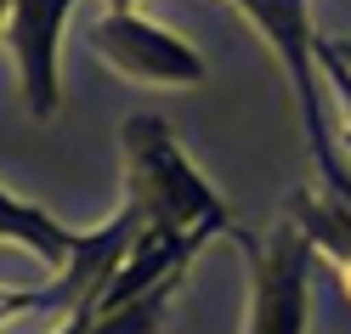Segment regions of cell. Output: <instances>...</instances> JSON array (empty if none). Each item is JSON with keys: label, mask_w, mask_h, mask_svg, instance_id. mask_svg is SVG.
Here are the masks:
<instances>
[{"label": "cell", "mask_w": 351, "mask_h": 334, "mask_svg": "<svg viewBox=\"0 0 351 334\" xmlns=\"http://www.w3.org/2000/svg\"><path fill=\"white\" fill-rule=\"evenodd\" d=\"M244 243V272H250V311H244V334H306V300H312V238H306L289 215L272 227V238H250Z\"/></svg>", "instance_id": "3"}, {"label": "cell", "mask_w": 351, "mask_h": 334, "mask_svg": "<svg viewBox=\"0 0 351 334\" xmlns=\"http://www.w3.org/2000/svg\"><path fill=\"white\" fill-rule=\"evenodd\" d=\"M40 306H62L57 283H46V289H12V283H0V323L23 318V311H40Z\"/></svg>", "instance_id": "9"}, {"label": "cell", "mask_w": 351, "mask_h": 334, "mask_svg": "<svg viewBox=\"0 0 351 334\" xmlns=\"http://www.w3.org/2000/svg\"><path fill=\"white\" fill-rule=\"evenodd\" d=\"M91 51L125 80L142 85H204V62L182 34H170L159 23H147L136 12H108L91 23Z\"/></svg>", "instance_id": "4"}, {"label": "cell", "mask_w": 351, "mask_h": 334, "mask_svg": "<svg viewBox=\"0 0 351 334\" xmlns=\"http://www.w3.org/2000/svg\"><path fill=\"white\" fill-rule=\"evenodd\" d=\"M108 12H136V0H108Z\"/></svg>", "instance_id": "12"}, {"label": "cell", "mask_w": 351, "mask_h": 334, "mask_svg": "<svg viewBox=\"0 0 351 334\" xmlns=\"http://www.w3.org/2000/svg\"><path fill=\"white\" fill-rule=\"evenodd\" d=\"M289 221L312 238V250L335 261L340 289L351 300V204H340L335 193H312V187H295L289 193Z\"/></svg>", "instance_id": "6"}, {"label": "cell", "mask_w": 351, "mask_h": 334, "mask_svg": "<svg viewBox=\"0 0 351 334\" xmlns=\"http://www.w3.org/2000/svg\"><path fill=\"white\" fill-rule=\"evenodd\" d=\"M238 12L261 29V40L278 51L283 74H289V91L300 102V125H306V147L317 159V176L328 182V193L351 204V170L340 159V136L328 125V97L317 91V34L306 23V0H232Z\"/></svg>", "instance_id": "2"}, {"label": "cell", "mask_w": 351, "mask_h": 334, "mask_svg": "<svg viewBox=\"0 0 351 334\" xmlns=\"http://www.w3.org/2000/svg\"><path fill=\"white\" fill-rule=\"evenodd\" d=\"M317 46H323L328 57H340V62H346V69H351V40H317Z\"/></svg>", "instance_id": "11"}, {"label": "cell", "mask_w": 351, "mask_h": 334, "mask_svg": "<svg viewBox=\"0 0 351 334\" xmlns=\"http://www.w3.org/2000/svg\"><path fill=\"white\" fill-rule=\"evenodd\" d=\"M6 6H12V0H0V40H6Z\"/></svg>", "instance_id": "13"}, {"label": "cell", "mask_w": 351, "mask_h": 334, "mask_svg": "<svg viewBox=\"0 0 351 334\" xmlns=\"http://www.w3.org/2000/svg\"><path fill=\"white\" fill-rule=\"evenodd\" d=\"M119 153H125V204L136 210L142 232H159L170 243L199 250L215 232H232L227 204L215 198V187L187 165L176 130L159 114H136L119 130Z\"/></svg>", "instance_id": "1"}, {"label": "cell", "mask_w": 351, "mask_h": 334, "mask_svg": "<svg viewBox=\"0 0 351 334\" xmlns=\"http://www.w3.org/2000/svg\"><path fill=\"white\" fill-rule=\"evenodd\" d=\"M0 243H23V250H34L46 266L62 272L69 255H74V243H80V232H69L46 210H34V204H23V198H12L6 187H0Z\"/></svg>", "instance_id": "7"}, {"label": "cell", "mask_w": 351, "mask_h": 334, "mask_svg": "<svg viewBox=\"0 0 351 334\" xmlns=\"http://www.w3.org/2000/svg\"><path fill=\"white\" fill-rule=\"evenodd\" d=\"M317 74L328 80V91H335V108H340V130H346V147H351V69L340 57H328L317 46Z\"/></svg>", "instance_id": "8"}, {"label": "cell", "mask_w": 351, "mask_h": 334, "mask_svg": "<svg viewBox=\"0 0 351 334\" xmlns=\"http://www.w3.org/2000/svg\"><path fill=\"white\" fill-rule=\"evenodd\" d=\"M91 323H97V311H69V318L57 323V334H85Z\"/></svg>", "instance_id": "10"}, {"label": "cell", "mask_w": 351, "mask_h": 334, "mask_svg": "<svg viewBox=\"0 0 351 334\" xmlns=\"http://www.w3.org/2000/svg\"><path fill=\"white\" fill-rule=\"evenodd\" d=\"M74 0H12L6 6V46L17 62V85L34 119L57 114V46Z\"/></svg>", "instance_id": "5"}]
</instances>
